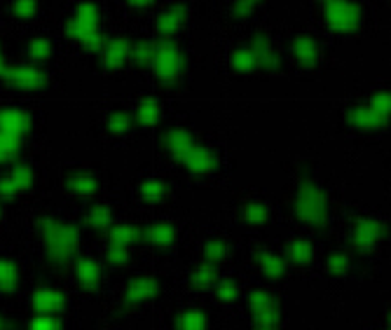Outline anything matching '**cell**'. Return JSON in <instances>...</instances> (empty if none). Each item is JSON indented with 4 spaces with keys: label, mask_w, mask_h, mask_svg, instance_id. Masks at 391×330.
<instances>
[{
    "label": "cell",
    "mask_w": 391,
    "mask_h": 330,
    "mask_svg": "<svg viewBox=\"0 0 391 330\" xmlns=\"http://www.w3.org/2000/svg\"><path fill=\"white\" fill-rule=\"evenodd\" d=\"M68 188L78 195H87L94 190V178H91V176H73V178L68 181Z\"/></svg>",
    "instance_id": "ac0fdd59"
},
{
    "label": "cell",
    "mask_w": 391,
    "mask_h": 330,
    "mask_svg": "<svg viewBox=\"0 0 391 330\" xmlns=\"http://www.w3.org/2000/svg\"><path fill=\"white\" fill-rule=\"evenodd\" d=\"M75 241H78V234H75L73 227L66 225H52L47 229V249L55 253L57 258H64L73 251Z\"/></svg>",
    "instance_id": "6da1fadb"
},
{
    "label": "cell",
    "mask_w": 391,
    "mask_h": 330,
    "mask_svg": "<svg viewBox=\"0 0 391 330\" xmlns=\"http://www.w3.org/2000/svg\"><path fill=\"white\" fill-rule=\"evenodd\" d=\"M260 265H263L265 274L270 276H279L283 272V260L279 256H263L260 258Z\"/></svg>",
    "instance_id": "ffe728a7"
},
{
    "label": "cell",
    "mask_w": 391,
    "mask_h": 330,
    "mask_svg": "<svg viewBox=\"0 0 391 330\" xmlns=\"http://www.w3.org/2000/svg\"><path fill=\"white\" fill-rule=\"evenodd\" d=\"M127 125H129V120H127L122 113L113 115V118H110V127H113V129H118V132H122V129H127Z\"/></svg>",
    "instance_id": "e575fe53"
},
{
    "label": "cell",
    "mask_w": 391,
    "mask_h": 330,
    "mask_svg": "<svg viewBox=\"0 0 391 330\" xmlns=\"http://www.w3.org/2000/svg\"><path fill=\"white\" fill-rule=\"evenodd\" d=\"M178 24H181V19L176 12H166L162 14V19H159V28H162L164 33H174V30L178 28Z\"/></svg>",
    "instance_id": "d4e9b609"
},
{
    "label": "cell",
    "mask_w": 391,
    "mask_h": 330,
    "mask_svg": "<svg viewBox=\"0 0 391 330\" xmlns=\"http://www.w3.org/2000/svg\"><path fill=\"white\" fill-rule=\"evenodd\" d=\"M68 30H71L73 38H78V40H82V42H87L94 35H98L96 33V12H94V7H82V10L71 19Z\"/></svg>",
    "instance_id": "3957f363"
},
{
    "label": "cell",
    "mask_w": 391,
    "mask_h": 330,
    "mask_svg": "<svg viewBox=\"0 0 391 330\" xmlns=\"http://www.w3.org/2000/svg\"><path fill=\"white\" fill-rule=\"evenodd\" d=\"M186 159H188L190 166L197 169V171H206V169L213 164L211 152L206 150V148H197V145H193V148L186 152Z\"/></svg>",
    "instance_id": "30bf717a"
},
{
    "label": "cell",
    "mask_w": 391,
    "mask_h": 330,
    "mask_svg": "<svg viewBox=\"0 0 391 330\" xmlns=\"http://www.w3.org/2000/svg\"><path fill=\"white\" fill-rule=\"evenodd\" d=\"M14 150H17V138H12V136H5V134H0V159L10 157Z\"/></svg>",
    "instance_id": "4316f807"
},
{
    "label": "cell",
    "mask_w": 391,
    "mask_h": 330,
    "mask_svg": "<svg viewBox=\"0 0 391 330\" xmlns=\"http://www.w3.org/2000/svg\"><path fill=\"white\" fill-rule=\"evenodd\" d=\"M288 251H290V258H295V260H310L312 258V249L305 241H293Z\"/></svg>",
    "instance_id": "cb8c5ba5"
},
{
    "label": "cell",
    "mask_w": 391,
    "mask_h": 330,
    "mask_svg": "<svg viewBox=\"0 0 391 330\" xmlns=\"http://www.w3.org/2000/svg\"><path fill=\"white\" fill-rule=\"evenodd\" d=\"M28 129V115L19 108H3L0 110V134L19 138Z\"/></svg>",
    "instance_id": "5b68a950"
},
{
    "label": "cell",
    "mask_w": 391,
    "mask_h": 330,
    "mask_svg": "<svg viewBox=\"0 0 391 330\" xmlns=\"http://www.w3.org/2000/svg\"><path fill=\"white\" fill-rule=\"evenodd\" d=\"M78 279L82 283H87V286H91L96 279H98V270H96V265H94V260H80L78 263Z\"/></svg>",
    "instance_id": "2e32d148"
},
{
    "label": "cell",
    "mask_w": 391,
    "mask_h": 330,
    "mask_svg": "<svg viewBox=\"0 0 391 330\" xmlns=\"http://www.w3.org/2000/svg\"><path fill=\"white\" fill-rule=\"evenodd\" d=\"M234 293H237V288L232 286V283H223V286L218 288V295L223 297V300H232Z\"/></svg>",
    "instance_id": "8d00e7d4"
},
{
    "label": "cell",
    "mask_w": 391,
    "mask_h": 330,
    "mask_svg": "<svg viewBox=\"0 0 391 330\" xmlns=\"http://www.w3.org/2000/svg\"><path fill=\"white\" fill-rule=\"evenodd\" d=\"M89 216L94 222H108V209H106V206H94Z\"/></svg>",
    "instance_id": "d6a6232c"
},
{
    "label": "cell",
    "mask_w": 391,
    "mask_h": 330,
    "mask_svg": "<svg viewBox=\"0 0 391 330\" xmlns=\"http://www.w3.org/2000/svg\"><path fill=\"white\" fill-rule=\"evenodd\" d=\"M204 326H206L204 314L197 312V309H190V312H186L178 319V328L181 330H204Z\"/></svg>",
    "instance_id": "5bb4252c"
},
{
    "label": "cell",
    "mask_w": 391,
    "mask_h": 330,
    "mask_svg": "<svg viewBox=\"0 0 391 330\" xmlns=\"http://www.w3.org/2000/svg\"><path fill=\"white\" fill-rule=\"evenodd\" d=\"M328 265L333 267V270H337V272H342L344 270V265H347V258L344 256H340V253H335V256L328 260Z\"/></svg>",
    "instance_id": "d590c367"
},
{
    "label": "cell",
    "mask_w": 391,
    "mask_h": 330,
    "mask_svg": "<svg viewBox=\"0 0 391 330\" xmlns=\"http://www.w3.org/2000/svg\"><path fill=\"white\" fill-rule=\"evenodd\" d=\"M28 181H30V171H28V169L26 166H17L10 176H7V178L0 181V195L10 197V195L17 193V190L26 188Z\"/></svg>",
    "instance_id": "52a82bcc"
},
{
    "label": "cell",
    "mask_w": 391,
    "mask_h": 330,
    "mask_svg": "<svg viewBox=\"0 0 391 330\" xmlns=\"http://www.w3.org/2000/svg\"><path fill=\"white\" fill-rule=\"evenodd\" d=\"M0 73H3V57H0Z\"/></svg>",
    "instance_id": "f35d334b"
},
{
    "label": "cell",
    "mask_w": 391,
    "mask_h": 330,
    "mask_svg": "<svg viewBox=\"0 0 391 330\" xmlns=\"http://www.w3.org/2000/svg\"><path fill=\"white\" fill-rule=\"evenodd\" d=\"M246 218L253 220V222L265 220V206L263 204H251L249 209H246Z\"/></svg>",
    "instance_id": "4dcf8cb0"
},
{
    "label": "cell",
    "mask_w": 391,
    "mask_h": 330,
    "mask_svg": "<svg viewBox=\"0 0 391 330\" xmlns=\"http://www.w3.org/2000/svg\"><path fill=\"white\" fill-rule=\"evenodd\" d=\"M5 78L10 84L19 89H40L45 84V75L38 71L35 66H14V68H7L5 71Z\"/></svg>",
    "instance_id": "7a4b0ae2"
},
{
    "label": "cell",
    "mask_w": 391,
    "mask_h": 330,
    "mask_svg": "<svg viewBox=\"0 0 391 330\" xmlns=\"http://www.w3.org/2000/svg\"><path fill=\"white\" fill-rule=\"evenodd\" d=\"M150 290H152V281H136L132 288H129V297L132 300H143V297H148L150 295Z\"/></svg>",
    "instance_id": "603a6c76"
},
{
    "label": "cell",
    "mask_w": 391,
    "mask_h": 330,
    "mask_svg": "<svg viewBox=\"0 0 391 330\" xmlns=\"http://www.w3.org/2000/svg\"><path fill=\"white\" fill-rule=\"evenodd\" d=\"M169 145H171L174 150H181L183 155L193 148V141H190V136H188V132H181V129H176V132L169 136Z\"/></svg>",
    "instance_id": "d6986e66"
},
{
    "label": "cell",
    "mask_w": 391,
    "mask_h": 330,
    "mask_svg": "<svg viewBox=\"0 0 391 330\" xmlns=\"http://www.w3.org/2000/svg\"><path fill=\"white\" fill-rule=\"evenodd\" d=\"M295 57L305 66L314 64V59H317V45L312 42V38H300V40L295 42Z\"/></svg>",
    "instance_id": "7c38bea8"
},
{
    "label": "cell",
    "mask_w": 391,
    "mask_h": 330,
    "mask_svg": "<svg viewBox=\"0 0 391 330\" xmlns=\"http://www.w3.org/2000/svg\"><path fill=\"white\" fill-rule=\"evenodd\" d=\"M378 237V225L375 222H363L361 227L356 229V241L358 244H370Z\"/></svg>",
    "instance_id": "7402d4cb"
},
{
    "label": "cell",
    "mask_w": 391,
    "mask_h": 330,
    "mask_svg": "<svg viewBox=\"0 0 391 330\" xmlns=\"http://www.w3.org/2000/svg\"><path fill=\"white\" fill-rule=\"evenodd\" d=\"M127 59V45L122 42H110L103 47V61L108 66H120Z\"/></svg>",
    "instance_id": "4fadbf2b"
},
{
    "label": "cell",
    "mask_w": 391,
    "mask_h": 330,
    "mask_svg": "<svg viewBox=\"0 0 391 330\" xmlns=\"http://www.w3.org/2000/svg\"><path fill=\"white\" fill-rule=\"evenodd\" d=\"M148 237L152 241H157V244H164L171 239V229H169L166 225H155V227H150L148 229Z\"/></svg>",
    "instance_id": "484cf974"
},
{
    "label": "cell",
    "mask_w": 391,
    "mask_h": 330,
    "mask_svg": "<svg viewBox=\"0 0 391 330\" xmlns=\"http://www.w3.org/2000/svg\"><path fill=\"white\" fill-rule=\"evenodd\" d=\"M33 305L42 314H52V312H57L61 305H64V297H61V293H57V290H52V288H40L33 295Z\"/></svg>",
    "instance_id": "ba28073f"
},
{
    "label": "cell",
    "mask_w": 391,
    "mask_h": 330,
    "mask_svg": "<svg viewBox=\"0 0 391 330\" xmlns=\"http://www.w3.org/2000/svg\"><path fill=\"white\" fill-rule=\"evenodd\" d=\"M157 115V106L152 103V101H145V103H141V118L143 120H152Z\"/></svg>",
    "instance_id": "836d02e7"
},
{
    "label": "cell",
    "mask_w": 391,
    "mask_h": 330,
    "mask_svg": "<svg viewBox=\"0 0 391 330\" xmlns=\"http://www.w3.org/2000/svg\"><path fill=\"white\" fill-rule=\"evenodd\" d=\"M30 330H59V324L55 317H50V314H40V317H35L30 321Z\"/></svg>",
    "instance_id": "44dd1931"
},
{
    "label": "cell",
    "mask_w": 391,
    "mask_h": 330,
    "mask_svg": "<svg viewBox=\"0 0 391 330\" xmlns=\"http://www.w3.org/2000/svg\"><path fill=\"white\" fill-rule=\"evenodd\" d=\"M223 251H225L223 241H216V239H213V241L206 244V256H209V258H220V256H223Z\"/></svg>",
    "instance_id": "1f68e13d"
},
{
    "label": "cell",
    "mask_w": 391,
    "mask_h": 330,
    "mask_svg": "<svg viewBox=\"0 0 391 330\" xmlns=\"http://www.w3.org/2000/svg\"><path fill=\"white\" fill-rule=\"evenodd\" d=\"M232 64H234V68H239V71H253V68L258 66V61H256V55H253L251 47H244V50L234 52Z\"/></svg>",
    "instance_id": "9a60e30c"
},
{
    "label": "cell",
    "mask_w": 391,
    "mask_h": 330,
    "mask_svg": "<svg viewBox=\"0 0 391 330\" xmlns=\"http://www.w3.org/2000/svg\"><path fill=\"white\" fill-rule=\"evenodd\" d=\"M195 279H197V281H202V283H211V281H216V276L211 274V270H199Z\"/></svg>",
    "instance_id": "74e56055"
},
{
    "label": "cell",
    "mask_w": 391,
    "mask_h": 330,
    "mask_svg": "<svg viewBox=\"0 0 391 330\" xmlns=\"http://www.w3.org/2000/svg\"><path fill=\"white\" fill-rule=\"evenodd\" d=\"M328 19H331V24L340 30H351L358 19H361V14L354 5H347V3H333L328 5Z\"/></svg>",
    "instance_id": "8992f818"
},
{
    "label": "cell",
    "mask_w": 391,
    "mask_h": 330,
    "mask_svg": "<svg viewBox=\"0 0 391 330\" xmlns=\"http://www.w3.org/2000/svg\"><path fill=\"white\" fill-rule=\"evenodd\" d=\"M134 237V229L132 227H118L113 232V241L118 244V246H125V241H129Z\"/></svg>",
    "instance_id": "f1b7e54d"
},
{
    "label": "cell",
    "mask_w": 391,
    "mask_h": 330,
    "mask_svg": "<svg viewBox=\"0 0 391 330\" xmlns=\"http://www.w3.org/2000/svg\"><path fill=\"white\" fill-rule=\"evenodd\" d=\"M298 211H300L305 218H317L319 213L324 211V199L319 195H314L312 190H307V193H302L298 197Z\"/></svg>",
    "instance_id": "9c48e42d"
},
{
    "label": "cell",
    "mask_w": 391,
    "mask_h": 330,
    "mask_svg": "<svg viewBox=\"0 0 391 330\" xmlns=\"http://www.w3.org/2000/svg\"><path fill=\"white\" fill-rule=\"evenodd\" d=\"M152 61H155L159 75H164V78H174L181 71V57L171 45H159L152 50Z\"/></svg>",
    "instance_id": "277c9868"
},
{
    "label": "cell",
    "mask_w": 391,
    "mask_h": 330,
    "mask_svg": "<svg viewBox=\"0 0 391 330\" xmlns=\"http://www.w3.org/2000/svg\"><path fill=\"white\" fill-rule=\"evenodd\" d=\"M26 55H28V59H30V61H35V64H42V61H47V59H50L52 47H50V42L45 40V38H35V40H30V42H28Z\"/></svg>",
    "instance_id": "8fae6325"
},
{
    "label": "cell",
    "mask_w": 391,
    "mask_h": 330,
    "mask_svg": "<svg viewBox=\"0 0 391 330\" xmlns=\"http://www.w3.org/2000/svg\"><path fill=\"white\" fill-rule=\"evenodd\" d=\"M12 10H14V14H19V17H33L35 3H28V0H24V3H14Z\"/></svg>",
    "instance_id": "f546056e"
},
{
    "label": "cell",
    "mask_w": 391,
    "mask_h": 330,
    "mask_svg": "<svg viewBox=\"0 0 391 330\" xmlns=\"http://www.w3.org/2000/svg\"><path fill=\"white\" fill-rule=\"evenodd\" d=\"M141 193H143L145 197H148V199H157L159 195L164 193V188H162V183H157V181H148V183H143Z\"/></svg>",
    "instance_id": "83f0119b"
},
{
    "label": "cell",
    "mask_w": 391,
    "mask_h": 330,
    "mask_svg": "<svg viewBox=\"0 0 391 330\" xmlns=\"http://www.w3.org/2000/svg\"><path fill=\"white\" fill-rule=\"evenodd\" d=\"M17 283V267L7 260H0V288H12Z\"/></svg>",
    "instance_id": "e0dca14e"
}]
</instances>
